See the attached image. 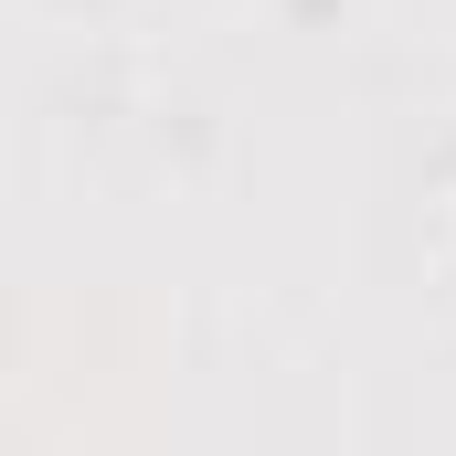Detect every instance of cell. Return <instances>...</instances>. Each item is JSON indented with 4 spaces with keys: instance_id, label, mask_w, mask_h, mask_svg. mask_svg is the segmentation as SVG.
<instances>
[]
</instances>
